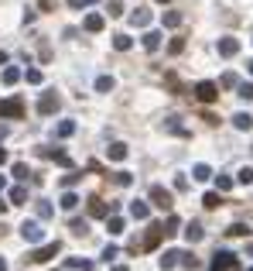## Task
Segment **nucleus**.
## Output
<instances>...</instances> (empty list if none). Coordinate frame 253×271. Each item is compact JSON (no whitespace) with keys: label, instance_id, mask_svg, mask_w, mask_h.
Segmentation results:
<instances>
[{"label":"nucleus","instance_id":"50","mask_svg":"<svg viewBox=\"0 0 253 271\" xmlns=\"http://www.w3.org/2000/svg\"><path fill=\"white\" fill-rule=\"evenodd\" d=\"M7 206H10V203H3V196H0V216L7 213Z\"/></svg>","mask_w":253,"mask_h":271},{"label":"nucleus","instance_id":"7","mask_svg":"<svg viewBox=\"0 0 253 271\" xmlns=\"http://www.w3.org/2000/svg\"><path fill=\"white\" fill-rule=\"evenodd\" d=\"M55 110H59V96H55V93H45L41 103H38V114H41V117H52Z\"/></svg>","mask_w":253,"mask_h":271},{"label":"nucleus","instance_id":"14","mask_svg":"<svg viewBox=\"0 0 253 271\" xmlns=\"http://www.w3.org/2000/svg\"><path fill=\"white\" fill-rule=\"evenodd\" d=\"M130 216H133V220H147V216H151V206L137 199V203H130Z\"/></svg>","mask_w":253,"mask_h":271},{"label":"nucleus","instance_id":"29","mask_svg":"<svg viewBox=\"0 0 253 271\" xmlns=\"http://www.w3.org/2000/svg\"><path fill=\"white\" fill-rule=\"evenodd\" d=\"M113 182H117L120 189H126V186H133V175H130V172H117V175H113Z\"/></svg>","mask_w":253,"mask_h":271},{"label":"nucleus","instance_id":"4","mask_svg":"<svg viewBox=\"0 0 253 271\" xmlns=\"http://www.w3.org/2000/svg\"><path fill=\"white\" fill-rule=\"evenodd\" d=\"M0 117H3V120H17V117H24V100H21V96L0 100Z\"/></svg>","mask_w":253,"mask_h":271},{"label":"nucleus","instance_id":"16","mask_svg":"<svg viewBox=\"0 0 253 271\" xmlns=\"http://www.w3.org/2000/svg\"><path fill=\"white\" fill-rule=\"evenodd\" d=\"M161 24H164V28H182V14H178V10H164V14H161Z\"/></svg>","mask_w":253,"mask_h":271},{"label":"nucleus","instance_id":"21","mask_svg":"<svg viewBox=\"0 0 253 271\" xmlns=\"http://www.w3.org/2000/svg\"><path fill=\"white\" fill-rule=\"evenodd\" d=\"M191 179H195V182H209V179H212V168H209V165H195V168H191Z\"/></svg>","mask_w":253,"mask_h":271},{"label":"nucleus","instance_id":"15","mask_svg":"<svg viewBox=\"0 0 253 271\" xmlns=\"http://www.w3.org/2000/svg\"><path fill=\"white\" fill-rule=\"evenodd\" d=\"M130 24H133V28H147V24H151V10H133V14H130Z\"/></svg>","mask_w":253,"mask_h":271},{"label":"nucleus","instance_id":"1","mask_svg":"<svg viewBox=\"0 0 253 271\" xmlns=\"http://www.w3.org/2000/svg\"><path fill=\"white\" fill-rule=\"evenodd\" d=\"M209 271H240V258H236L233 251H216Z\"/></svg>","mask_w":253,"mask_h":271},{"label":"nucleus","instance_id":"36","mask_svg":"<svg viewBox=\"0 0 253 271\" xmlns=\"http://www.w3.org/2000/svg\"><path fill=\"white\" fill-rule=\"evenodd\" d=\"M236 89H240L243 100H253V82H236Z\"/></svg>","mask_w":253,"mask_h":271},{"label":"nucleus","instance_id":"57","mask_svg":"<svg viewBox=\"0 0 253 271\" xmlns=\"http://www.w3.org/2000/svg\"><path fill=\"white\" fill-rule=\"evenodd\" d=\"M0 137H3V131H0Z\"/></svg>","mask_w":253,"mask_h":271},{"label":"nucleus","instance_id":"9","mask_svg":"<svg viewBox=\"0 0 253 271\" xmlns=\"http://www.w3.org/2000/svg\"><path fill=\"white\" fill-rule=\"evenodd\" d=\"M236 52H240V41L236 38H219V55L222 59H233Z\"/></svg>","mask_w":253,"mask_h":271},{"label":"nucleus","instance_id":"24","mask_svg":"<svg viewBox=\"0 0 253 271\" xmlns=\"http://www.w3.org/2000/svg\"><path fill=\"white\" fill-rule=\"evenodd\" d=\"M130 45H133L130 35H113V48H117V52H130Z\"/></svg>","mask_w":253,"mask_h":271},{"label":"nucleus","instance_id":"44","mask_svg":"<svg viewBox=\"0 0 253 271\" xmlns=\"http://www.w3.org/2000/svg\"><path fill=\"white\" fill-rule=\"evenodd\" d=\"M113 258H120V251H117V247H113V244H110V247H106V251H103V261H106V265H113Z\"/></svg>","mask_w":253,"mask_h":271},{"label":"nucleus","instance_id":"46","mask_svg":"<svg viewBox=\"0 0 253 271\" xmlns=\"http://www.w3.org/2000/svg\"><path fill=\"white\" fill-rule=\"evenodd\" d=\"M236 179H240V182H243V186H250V182H253V168H243V172H240V175H236Z\"/></svg>","mask_w":253,"mask_h":271},{"label":"nucleus","instance_id":"5","mask_svg":"<svg viewBox=\"0 0 253 271\" xmlns=\"http://www.w3.org/2000/svg\"><path fill=\"white\" fill-rule=\"evenodd\" d=\"M151 203L158 206V209H164V213H171V206H175V196H171L164 186H154V189H151Z\"/></svg>","mask_w":253,"mask_h":271},{"label":"nucleus","instance_id":"8","mask_svg":"<svg viewBox=\"0 0 253 271\" xmlns=\"http://www.w3.org/2000/svg\"><path fill=\"white\" fill-rule=\"evenodd\" d=\"M113 209H117V203H103V199H89V216H99V220H103V216H110V213H113Z\"/></svg>","mask_w":253,"mask_h":271},{"label":"nucleus","instance_id":"49","mask_svg":"<svg viewBox=\"0 0 253 271\" xmlns=\"http://www.w3.org/2000/svg\"><path fill=\"white\" fill-rule=\"evenodd\" d=\"M3 165H7V151L0 148V168H3Z\"/></svg>","mask_w":253,"mask_h":271},{"label":"nucleus","instance_id":"19","mask_svg":"<svg viewBox=\"0 0 253 271\" xmlns=\"http://www.w3.org/2000/svg\"><path fill=\"white\" fill-rule=\"evenodd\" d=\"M164 131H171V134H182V137H191V131H185V127L178 124V117H168V120H164Z\"/></svg>","mask_w":253,"mask_h":271},{"label":"nucleus","instance_id":"52","mask_svg":"<svg viewBox=\"0 0 253 271\" xmlns=\"http://www.w3.org/2000/svg\"><path fill=\"white\" fill-rule=\"evenodd\" d=\"M3 189H7V179H3V175H0V193H3Z\"/></svg>","mask_w":253,"mask_h":271},{"label":"nucleus","instance_id":"38","mask_svg":"<svg viewBox=\"0 0 253 271\" xmlns=\"http://www.w3.org/2000/svg\"><path fill=\"white\" fill-rule=\"evenodd\" d=\"M168 52H171V55H182V52H185V38H175V41L168 45Z\"/></svg>","mask_w":253,"mask_h":271},{"label":"nucleus","instance_id":"26","mask_svg":"<svg viewBox=\"0 0 253 271\" xmlns=\"http://www.w3.org/2000/svg\"><path fill=\"white\" fill-rule=\"evenodd\" d=\"M24 199H28V189H24V186H14V189H10V206H21Z\"/></svg>","mask_w":253,"mask_h":271},{"label":"nucleus","instance_id":"32","mask_svg":"<svg viewBox=\"0 0 253 271\" xmlns=\"http://www.w3.org/2000/svg\"><path fill=\"white\" fill-rule=\"evenodd\" d=\"M10 172H14V179H21V182H24V179H28V175H31V172H28V165H24V161H14V168H10Z\"/></svg>","mask_w":253,"mask_h":271},{"label":"nucleus","instance_id":"11","mask_svg":"<svg viewBox=\"0 0 253 271\" xmlns=\"http://www.w3.org/2000/svg\"><path fill=\"white\" fill-rule=\"evenodd\" d=\"M126 155H130V151H126V144H124V141H113V144L106 148V158H113V161H124Z\"/></svg>","mask_w":253,"mask_h":271},{"label":"nucleus","instance_id":"48","mask_svg":"<svg viewBox=\"0 0 253 271\" xmlns=\"http://www.w3.org/2000/svg\"><path fill=\"white\" fill-rule=\"evenodd\" d=\"M175 189H178V193L189 189V179H185V175H175Z\"/></svg>","mask_w":253,"mask_h":271},{"label":"nucleus","instance_id":"31","mask_svg":"<svg viewBox=\"0 0 253 271\" xmlns=\"http://www.w3.org/2000/svg\"><path fill=\"white\" fill-rule=\"evenodd\" d=\"M96 89H99V93H110V89H113V76H99V79H96Z\"/></svg>","mask_w":253,"mask_h":271},{"label":"nucleus","instance_id":"35","mask_svg":"<svg viewBox=\"0 0 253 271\" xmlns=\"http://www.w3.org/2000/svg\"><path fill=\"white\" fill-rule=\"evenodd\" d=\"M38 216H41V220H52V216H55L52 203H38Z\"/></svg>","mask_w":253,"mask_h":271},{"label":"nucleus","instance_id":"34","mask_svg":"<svg viewBox=\"0 0 253 271\" xmlns=\"http://www.w3.org/2000/svg\"><path fill=\"white\" fill-rule=\"evenodd\" d=\"M75 206H79V196H75V193H65V196H62V209H68V213H72Z\"/></svg>","mask_w":253,"mask_h":271},{"label":"nucleus","instance_id":"40","mask_svg":"<svg viewBox=\"0 0 253 271\" xmlns=\"http://www.w3.org/2000/svg\"><path fill=\"white\" fill-rule=\"evenodd\" d=\"M216 186H219V193H229V189H233V179H229V175H219Z\"/></svg>","mask_w":253,"mask_h":271},{"label":"nucleus","instance_id":"55","mask_svg":"<svg viewBox=\"0 0 253 271\" xmlns=\"http://www.w3.org/2000/svg\"><path fill=\"white\" fill-rule=\"evenodd\" d=\"M250 72H253V59H250Z\"/></svg>","mask_w":253,"mask_h":271},{"label":"nucleus","instance_id":"20","mask_svg":"<svg viewBox=\"0 0 253 271\" xmlns=\"http://www.w3.org/2000/svg\"><path fill=\"white\" fill-rule=\"evenodd\" d=\"M65 268H72V271H93V261H86V258H68V261H65Z\"/></svg>","mask_w":253,"mask_h":271},{"label":"nucleus","instance_id":"37","mask_svg":"<svg viewBox=\"0 0 253 271\" xmlns=\"http://www.w3.org/2000/svg\"><path fill=\"white\" fill-rule=\"evenodd\" d=\"M106 10H110V17H120V14H124V3H120V0H110Z\"/></svg>","mask_w":253,"mask_h":271},{"label":"nucleus","instance_id":"45","mask_svg":"<svg viewBox=\"0 0 253 271\" xmlns=\"http://www.w3.org/2000/svg\"><path fill=\"white\" fill-rule=\"evenodd\" d=\"M79 179H82V175H79V172H72V175H65V179H62V186H65V189H72Z\"/></svg>","mask_w":253,"mask_h":271},{"label":"nucleus","instance_id":"56","mask_svg":"<svg viewBox=\"0 0 253 271\" xmlns=\"http://www.w3.org/2000/svg\"><path fill=\"white\" fill-rule=\"evenodd\" d=\"M247 271H253V265H250V268H247Z\"/></svg>","mask_w":253,"mask_h":271},{"label":"nucleus","instance_id":"33","mask_svg":"<svg viewBox=\"0 0 253 271\" xmlns=\"http://www.w3.org/2000/svg\"><path fill=\"white\" fill-rule=\"evenodd\" d=\"M226 233H229V237H247V233H250V227H247V223H233Z\"/></svg>","mask_w":253,"mask_h":271},{"label":"nucleus","instance_id":"39","mask_svg":"<svg viewBox=\"0 0 253 271\" xmlns=\"http://www.w3.org/2000/svg\"><path fill=\"white\" fill-rule=\"evenodd\" d=\"M236 82H240V79H236V72H226V76L219 79V86H226V89H233Z\"/></svg>","mask_w":253,"mask_h":271},{"label":"nucleus","instance_id":"30","mask_svg":"<svg viewBox=\"0 0 253 271\" xmlns=\"http://www.w3.org/2000/svg\"><path fill=\"white\" fill-rule=\"evenodd\" d=\"M219 203H222V199H219V193H205V196H202V206H205V209H216Z\"/></svg>","mask_w":253,"mask_h":271},{"label":"nucleus","instance_id":"2","mask_svg":"<svg viewBox=\"0 0 253 271\" xmlns=\"http://www.w3.org/2000/svg\"><path fill=\"white\" fill-rule=\"evenodd\" d=\"M59 251H62V244H59V240H52V244H41V247H34V251H31L24 261H31V265H45V261H52Z\"/></svg>","mask_w":253,"mask_h":271},{"label":"nucleus","instance_id":"25","mask_svg":"<svg viewBox=\"0 0 253 271\" xmlns=\"http://www.w3.org/2000/svg\"><path fill=\"white\" fill-rule=\"evenodd\" d=\"M72 134H75V120H62L55 127V137H72Z\"/></svg>","mask_w":253,"mask_h":271},{"label":"nucleus","instance_id":"54","mask_svg":"<svg viewBox=\"0 0 253 271\" xmlns=\"http://www.w3.org/2000/svg\"><path fill=\"white\" fill-rule=\"evenodd\" d=\"M0 271H7V261H3V258H0Z\"/></svg>","mask_w":253,"mask_h":271},{"label":"nucleus","instance_id":"27","mask_svg":"<svg viewBox=\"0 0 253 271\" xmlns=\"http://www.w3.org/2000/svg\"><path fill=\"white\" fill-rule=\"evenodd\" d=\"M124 220H120V216H106V230H110V233H124Z\"/></svg>","mask_w":253,"mask_h":271},{"label":"nucleus","instance_id":"28","mask_svg":"<svg viewBox=\"0 0 253 271\" xmlns=\"http://www.w3.org/2000/svg\"><path fill=\"white\" fill-rule=\"evenodd\" d=\"M17 79H21V69H14V66L3 69V86H14Z\"/></svg>","mask_w":253,"mask_h":271},{"label":"nucleus","instance_id":"51","mask_svg":"<svg viewBox=\"0 0 253 271\" xmlns=\"http://www.w3.org/2000/svg\"><path fill=\"white\" fill-rule=\"evenodd\" d=\"M110 271H130V268H126V265H113Z\"/></svg>","mask_w":253,"mask_h":271},{"label":"nucleus","instance_id":"18","mask_svg":"<svg viewBox=\"0 0 253 271\" xmlns=\"http://www.w3.org/2000/svg\"><path fill=\"white\" fill-rule=\"evenodd\" d=\"M144 48H147V52H158V48H161V31H147V35H144Z\"/></svg>","mask_w":253,"mask_h":271},{"label":"nucleus","instance_id":"3","mask_svg":"<svg viewBox=\"0 0 253 271\" xmlns=\"http://www.w3.org/2000/svg\"><path fill=\"white\" fill-rule=\"evenodd\" d=\"M191 93H195V100H198V103H216V100H219V86H216V82H209V79L195 82V89H191Z\"/></svg>","mask_w":253,"mask_h":271},{"label":"nucleus","instance_id":"42","mask_svg":"<svg viewBox=\"0 0 253 271\" xmlns=\"http://www.w3.org/2000/svg\"><path fill=\"white\" fill-rule=\"evenodd\" d=\"M24 79H28L31 86H38V82H41V72H38V69H28V72H24Z\"/></svg>","mask_w":253,"mask_h":271},{"label":"nucleus","instance_id":"47","mask_svg":"<svg viewBox=\"0 0 253 271\" xmlns=\"http://www.w3.org/2000/svg\"><path fill=\"white\" fill-rule=\"evenodd\" d=\"M65 3H68V7H72V10H82V7H89V3H93V0H65Z\"/></svg>","mask_w":253,"mask_h":271},{"label":"nucleus","instance_id":"43","mask_svg":"<svg viewBox=\"0 0 253 271\" xmlns=\"http://www.w3.org/2000/svg\"><path fill=\"white\" fill-rule=\"evenodd\" d=\"M72 233H89V223L86 220H72Z\"/></svg>","mask_w":253,"mask_h":271},{"label":"nucleus","instance_id":"12","mask_svg":"<svg viewBox=\"0 0 253 271\" xmlns=\"http://www.w3.org/2000/svg\"><path fill=\"white\" fill-rule=\"evenodd\" d=\"M202 237H205V230H202V223H195V220H191L189 227H185V240H189V244H198Z\"/></svg>","mask_w":253,"mask_h":271},{"label":"nucleus","instance_id":"41","mask_svg":"<svg viewBox=\"0 0 253 271\" xmlns=\"http://www.w3.org/2000/svg\"><path fill=\"white\" fill-rule=\"evenodd\" d=\"M178 265H185L189 271H195V268H198V261H195L191 254H182V258H178Z\"/></svg>","mask_w":253,"mask_h":271},{"label":"nucleus","instance_id":"17","mask_svg":"<svg viewBox=\"0 0 253 271\" xmlns=\"http://www.w3.org/2000/svg\"><path fill=\"white\" fill-rule=\"evenodd\" d=\"M103 24H106V21H103V14H89V17H86V31H89V35L103 31Z\"/></svg>","mask_w":253,"mask_h":271},{"label":"nucleus","instance_id":"6","mask_svg":"<svg viewBox=\"0 0 253 271\" xmlns=\"http://www.w3.org/2000/svg\"><path fill=\"white\" fill-rule=\"evenodd\" d=\"M21 237H24L28 244H41L45 230H41V223H38V220H24V223H21Z\"/></svg>","mask_w":253,"mask_h":271},{"label":"nucleus","instance_id":"23","mask_svg":"<svg viewBox=\"0 0 253 271\" xmlns=\"http://www.w3.org/2000/svg\"><path fill=\"white\" fill-rule=\"evenodd\" d=\"M233 124H236V131H250V127H253V117H250V114H243V110H240V114L233 117Z\"/></svg>","mask_w":253,"mask_h":271},{"label":"nucleus","instance_id":"53","mask_svg":"<svg viewBox=\"0 0 253 271\" xmlns=\"http://www.w3.org/2000/svg\"><path fill=\"white\" fill-rule=\"evenodd\" d=\"M3 62H7V52H0V66H3Z\"/></svg>","mask_w":253,"mask_h":271},{"label":"nucleus","instance_id":"13","mask_svg":"<svg viewBox=\"0 0 253 271\" xmlns=\"http://www.w3.org/2000/svg\"><path fill=\"white\" fill-rule=\"evenodd\" d=\"M178 227H182V220H178L175 213H168V220L161 223V233H164V237H171V233H178Z\"/></svg>","mask_w":253,"mask_h":271},{"label":"nucleus","instance_id":"10","mask_svg":"<svg viewBox=\"0 0 253 271\" xmlns=\"http://www.w3.org/2000/svg\"><path fill=\"white\" fill-rule=\"evenodd\" d=\"M38 155H41V158H52V161H59V165H65V168H72V158H68L65 151H52V148H41Z\"/></svg>","mask_w":253,"mask_h":271},{"label":"nucleus","instance_id":"22","mask_svg":"<svg viewBox=\"0 0 253 271\" xmlns=\"http://www.w3.org/2000/svg\"><path fill=\"white\" fill-rule=\"evenodd\" d=\"M178 258H182V251H164V254H161V268H164V271L175 268V265H178Z\"/></svg>","mask_w":253,"mask_h":271}]
</instances>
